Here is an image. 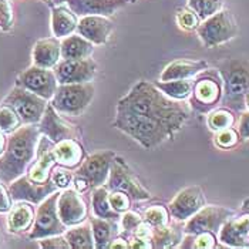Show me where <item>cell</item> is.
I'll use <instances>...</instances> for the list:
<instances>
[{"label":"cell","instance_id":"47","mask_svg":"<svg viewBox=\"0 0 249 249\" xmlns=\"http://www.w3.org/2000/svg\"><path fill=\"white\" fill-rule=\"evenodd\" d=\"M130 248H153L151 247V242L148 239H141V238H137V236H133V241L130 242Z\"/></svg>","mask_w":249,"mask_h":249},{"label":"cell","instance_id":"3","mask_svg":"<svg viewBox=\"0 0 249 249\" xmlns=\"http://www.w3.org/2000/svg\"><path fill=\"white\" fill-rule=\"evenodd\" d=\"M218 73L222 78L221 103L231 111H245L249 94V60L227 58L219 63Z\"/></svg>","mask_w":249,"mask_h":249},{"label":"cell","instance_id":"7","mask_svg":"<svg viewBox=\"0 0 249 249\" xmlns=\"http://www.w3.org/2000/svg\"><path fill=\"white\" fill-rule=\"evenodd\" d=\"M198 36L207 47H216L238 36V24L233 15L227 9H221L208 19L199 23Z\"/></svg>","mask_w":249,"mask_h":249},{"label":"cell","instance_id":"31","mask_svg":"<svg viewBox=\"0 0 249 249\" xmlns=\"http://www.w3.org/2000/svg\"><path fill=\"white\" fill-rule=\"evenodd\" d=\"M64 238L67 239L71 249H93L94 248V238L90 225H80L70 231H66Z\"/></svg>","mask_w":249,"mask_h":249},{"label":"cell","instance_id":"28","mask_svg":"<svg viewBox=\"0 0 249 249\" xmlns=\"http://www.w3.org/2000/svg\"><path fill=\"white\" fill-rule=\"evenodd\" d=\"M90 227L93 231L94 238V248H107V245L118 236V224L115 219H106V218H91Z\"/></svg>","mask_w":249,"mask_h":249},{"label":"cell","instance_id":"46","mask_svg":"<svg viewBox=\"0 0 249 249\" xmlns=\"http://www.w3.org/2000/svg\"><path fill=\"white\" fill-rule=\"evenodd\" d=\"M238 133L241 140H249V111H242V115L239 118Z\"/></svg>","mask_w":249,"mask_h":249},{"label":"cell","instance_id":"29","mask_svg":"<svg viewBox=\"0 0 249 249\" xmlns=\"http://www.w3.org/2000/svg\"><path fill=\"white\" fill-rule=\"evenodd\" d=\"M35 222V212L30 204L21 202L16 207L10 208V213L7 216V228L12 233L26 232Z\"/></svg>","mask_w":249,"mask_h":249},{"label":"cell","instance_id":"36","mask_svg":"<svg viewBox=\"0 0 249 249\" xmlns=\"http://www.w3.org/2000/svg\"><path fill=\"white\" fill-rule=\"evenodd\" d=\"M142 219L147 224H150L153 228L164 227V225L170 224V211H168V208H165L162 205H153L144 211Z\"/></svg>","mask_w":249,"mask_h":249},{"label":"cell","instance_id":"27","mask_svg":"<svg viewBox=\"0 0 249 249\" xmlns=\"http://www.w3.org/2000/svg\"><path fill=\"white\" fill-rule=\"evenodd\" d=\"M184 238V228L177 225H164L157 227L151 231L150 242L153 248H177Z\"/></svg>","mask_w":249,"mask_h":249},{"label":"cell","instance_id":"10","mask_svg":"<svg viewBox=\"0 0 249 249\" xmlns=\"http://www.w3.org/2000/svg\"><path fill=\"white\" fill-rule=\"evenodd\" d=\"M4 104H9L15 108V111L20 117L24 124H37L44 114L47 107V100L37 96L23 87L16 86L9 96L4 98Z\"/></svg>","mask_w":249,"mask_h":249},{"label":"cell","instance_id":"32","mask_svg":"<svg viewBox=\"0 0 249 249\" xmlns=\"http://www.w3.org/2000/svg\"><path fill=\"white\" fill-rule=\"evenodd\" d=\"M164 94L173 100H187L192 91V80H170L154 83Z\"/></svg>","mask_w":249,"mask_h":249},{"label":"cell","instance_id":"43","mask_svg":"<svg viewBox=\"0 0 249 249\" xmlns=\"http://www.w3.org/2000/svg\"><path fill=\"white\" fill-rule=\"evenodd\" d=\"M13 26V10L7 0H0V29L3 32L10 30Z\"/></svg>","mask_w":249,"mask_h":249},{"label":"cell","instance_id":"11","mask_svg":"<svg viewBox=\"0 0 249 249\" xmlns=\"http://www.w3.org/2000/svg\"><path fill=\"white\" fill-rule=\"evenodd\" d=\"M232 215H235V212L230 208L218 205H204L190 219H187V224L184 225V232L192 235H196L199 232L216 233Z\"/></svg>","mask_w":249,"mask_h":249},{"label":"cell","instance_id":"30","mask_svg":"<svg viewBox=\"0 0 249 249\" xmlns=\"http://www.w3.org/2000/svg\"><path fill=\"white\" fill-rule=\"evenodd\" d=\"M91 205H93L94 215L98 218L115 219V221L121 218V213L113 210L110 199H108V190L104 185L94 188L93 196H91Z\"/></svg>","mask_w":249,"mask_h":249},{"label":"cell","instance_id":"44","mask_svg":"<svg viewBox=\"0 0 249 249\" xmlns=\"http://www.w3.org/2000/svg\"><path fill=\"white\" fill-rule=\"evenodd\" d=\"M40 247L46 249H69L70 245L67 242V239L64 236L54 235V236H49V238H43L40 241Z\"/></svg>","mask_w":249,"mask_h":249},{"label":"cell","instance_id":"25","mask_svg":"<svg viewBox=\"0 0 249 249\" xmlns=\"http://www.w3.org/2000/svg\"><path fill=\"white\" fill-rule=\"evenodd\" d=\"M78 16L74 15L69 7L57 6L52 10V30L54 37L64 38L77 30Z\"/></svg>","mask_w":249,"mask_h":249},{"label":"cell","instance_id":"51","mask_svg":"<svg viewBox=\"0 0 249 249\" xmlns=\"http://www.w3.org/2000/svg\"><path fill=\"white\" fill-rule=\"evenodd\" d=\"M64 1H66V0H53V3H54L56 6H60V4L64 3Z\"/></svg>","mask_w":249,"mask_h":249},{"label":"cell","instance_id":"2","mask_svg":"<svg viewBox=\"0 0 249 249\" xmlns=\"http://www.w3.org/2000/svg\"><path fill=\"white\" fill-rule=\"evenodd\" d=\"M40 130L36 124L19 127L9 137L6 148L0 155V181L10 184L26 173L36 155Z\"/></svg>","mask_w":249,"mask_h":249},{"label":"cell","instance_id":"8","mask_svg":"<svg viewBox=\"0 0 249 249\" xmlns=\"http://www.w3.org/2000/svg\"><path fill=\"white\" fill-rule=\"evenodd\" d=\"M107 188H110L111 191L125 192L131 198V201H147L151 198L150 191L144 188L125 160L118 155H115L113 160L107 179Z\"/></svg>","mask_w":249,"mask_h":249},{"label":"cell","instance_id":"49","mask_svg":"<svg viewBox=\"0 0 249 249\" xmlns=\"http://www.w3.org/2000/svg\"><path fill=\"white\" fill-rule=\"evenodd\" d=\"M4 148H6V137H4L3 131H0V155L3 154Z\"/></svg>","mask_w":249,"mask_h":249},{"label":"cell","instance_id":"39","mask_svg":"<svg viewBox=\"0 0 249 249\" xmlns=\"http://www.w3.org/2000/svg\"><path fill=\"white\" fill-rule=\"evenodd\" d=\"M216 242H218V239H216L213 232H199L196 235H192L191 248L213 249L218 247Z\"/></svg>","mask_w":249,"mask_h":249},{"label":"cell","instance_id":"24","mask_svg":"<svg viewBox=\"0 0 249 249\" xmlns=\"http://www.w3.org/2000/svg\"><path fill=\"white\" fill-rule=\"evenodd\" d=\"M61 57L57 37L41 38L33 47V63L43 69H54Z\"/></svg>","mask_w":249,"mask_h":249},{"label":"cell","instance_id":"12","mask_svg":"<svg viewBox=\"0 0 249 249\" xmlns=\"http://www.w3.org/2000/svg\"><path fill=\"white\" fill-rule=\"evenodd\" d=\"M16 86L23 87L46 100H52V97L56 93L58 83L52 69H43L33 64L32 67L20 73Z\"/></svg>","mask_w":249,"mask_h":249},{"label":"cell","instance_id":"13","mask_svg":"<svg viewBox=\"0 0 249 249\" xmlns=\"http://www.w3.org/2000/svg\"><path fill=\"white\" fill-rule=\"evenodd\" d=\"M38 130H40V134L46 135L54 144L63 140H69V138L78 140V141L81 138V130L74 124L61 118L52 104H47L44 114L38 123Z\"/></svg>","mask_w":249,"mask_h":249},{"label":"cell","instance_id":"42","mask_svg":"<svg viewBox=\"0 0 249 249\" xmlns=\"http://www.w3.org/2000/svg\"><path fill=\"white\" fill-rule=\"evenodd\" d=\"M120 219H121V228L125 233H133L135 228L142 222V218L137 212L130 211V210L123 212V216Z\"/></svg>","mask_w":249,"mask_h":249},{"label":"cell","instance_id":"33","mask_svg":"<svg viewBox=\"0 0 249 249\" xmlns=\"http://www.w3.org/2000/svg\"><path fill=\"white\" fill-rule=\"evenodd\" d=\"M207 123H208V127L211 128L212 131L216 133L219 130L233 127L235 115L230 108H218V110H213V111L210 113Z\"/></svg>","mask_w":249,"mask_h":249},{"label":"cell","instance_id":"20","mask_svg":"<svg viewBox=\"0 0 249 249\" xmlns=\"http://www.w3.org/2000/svg\"><path fill=\"white\" fill-rule=\"evenodd\" d=\"M135 0H66L67 7L80 18L83 16H113L115 12Z\"/></svg>","mask_w":249,"mask_h":249},{"label":"cell","instance_id":"22","mask_svg":"<svg viewBox=\"0 0 249 249\" xmlns=\"http://www.w3.org/2000/svg\"><path fill=\"white\" fill-rule=\"evenodd\" d=\"M208 69L207 61H194V60H174L162 70L160 80L170 81V80H192L199 73Z\"/></svg>","mask_w":249,"mask_h":249},{"label":"cell","instance_id":"18","mask_svg":"<svg viewBox=\"0 0 249 249\" xmlns=\"http://www.w3.org/2000/svg\"><path fill=\"white\" fill-rule=\"evenodd\" d=\"M218 241L231 248H249V213L244 212L241 216L232 215L221 227Z\"/></svg>","mask_w":249,"mask_h":249},{"label":"cell","instance_id":"1","mask_svg":"<svg viewBox=\"0 0 249 249\" xmlns=\"http://www.w3.org/2000/svg\"><path fill=\"white\" fill-rule=\"evenodd\" d=\"M188 118V104L167 97L155 84L141 80L118 100L113 125L145 150H154L173 140Z\"/></svg>","mask_w":249,"mask_h":249},{"label":"cell","instance_id":"52","mask_svg":"<svg viewBox=\"0 0 249 249\" xmlns=\"http://www.w3.org/2000/svg\"><path fill=\"white\" fill-rule=\"evenodd\" d=\"M247 108H248V110H249V94H248V96H247Z\"/></svg>","mask_w":249,"mask_h":249},{"label":"cell","instance_id":"15","mask_svg":"<svg viewBox=\"0 0 249 249\" xmlns=\"http://www.w3.org/2000/svg\"><path fill=\"white\" fill-rule=\"evenodd\" d=\"M56 191H58V188L52 181V178L47 182L38 184V182L32 181L27 175L19 177L18 179L10 182V187H9V194L12 199L27 201L32 204H40L43 199H46L49 195H52Z\"/></svg>","mask_w":249,"mask_h":249},{"label":"cell","instance_id":"16","mask_svg":"<svg viewBox=\"0 0 249 249\" xmlns=\"http://www.w3.org/2000/svg\"><path fill=\"white\" fill-rule=\"evenodd\" d=\"M57 211L61 222L66 227H74L87 219L89 210L77 190L66 188L61 194H58Z\"/></svg>","mask_w":249,"mask_h":249},{"label":"cell","instance_id":"35","mask_svg":"<svg viewBox=\"0 0 249 249\" xmlns=\"http://www.w3.org/2000/svg\"><path fill=\"white\" fill-rule=\"evenodd\" d=\"M188 7L198 15L199 19L205 20L222 9V0H188Z\"/></svg>","mask_w":249,"mask_h":249},{"label":"cell","instance_id":"26","mask_svg":"<svg viewBox=\"0 0 249 249\" xmlns=\"http://www.w3.org/2000/svg\"><path fill=\"white\" fill-rule=\"evenodd\" d=\"M61 57L66 60H78L91 56L94 50V44L80 35H70L60 41Z\"/></svg>","mask_w":249,"mask_h":249},{"label":"cell","instance_id":"17","mask_svg":"<svg viewBox=\"0 0 249 249\" xmlns=\"http://www.w3.org/2000/svg\"><path fill=\"white\" fill-rule=\"evenodd\" d=\"M205 205V196L199 187L194 185L179 191L168 205L170 215L175 221H187Z\"/></svg>","mask_w":249,"mask_h":249},{"label":"cell","instance_id":"5","mask_svg":"<svg viewBox=\"0 0 249 249\" xmlns=\"http://www.w3.org/2000/svg\"><path fill=\"white\" fill-rule=\"evenodd\" d=\"M94 91L96 89L91 81L58 84L50 104L60 114L80 115L91 104Z\"/></svg>","mask_w":249,"mask_h":249},{"label":"cell","instance_id":"50","mask_svg":"<svg viewBox=\"0 0 249 249\" xmlns=\"http://www.w3.org/2000/svg\"><path fill=\"white\" fill-rule=\"evenodd\" d=\"M242 211L249 213V199H247V201L244 202V205H242Z\"/></svg>","mask_w":249,"mask_h":249},{"label":"cell","instance_id":"4","mask_svg":"<svg viewBox=\"0 0 249 249\" xmlns=\"http://www.w3.org/2000/svg\"><path fill=\"white\" fill-rule=\"evenodd\" d=\"M114 157L115 153L110 150L97 151L84 157L81 164L73 173V184L77 191L86 192L107 184Z\"/></svg>","mask_w":249,"mask_h":249},{"label":"cell","instance_id":"38","mask_svg":"<svg viewBox=\"0 0 249 249\" xmlns=\"http://www.w3.org/2000/svg\"><path fill=\"white\" fill-rule=\"evenodd\" d=\"M177 23L182 30L191 32V30H196L201 19L198 18V15L190 9V7H182L177 12Z\"/></svg>","mask_w":249,"mask_h":249},{"label":"cell","instance_id":"40","mask_svg":"<svg viewBox=\"0 0 249 249\" xmlns=\"http://www.w3.org/2000/svg\"><path fill=\"white\" fill-rule=\"evenodd\" d=\"M50 178L57 185L58 190H66L73 182V173H70L69 168H64L57 164V167H53Z\"/></svg>","mask_w":249,"mask_h":249},{"label":"cell","instance_id":"19","mask_svg":"<svg viewBox=\"0 0 249 249\" xmlns=\"http://www.w3.org/2000/svg\"><path fill=\"white\" fill-rule=\"evenodd\" d=\"M53 148H54V142H52L46 135L38 138V145L36 148L37 160L35 161V164L30 167V170L27 173V177L32 181L38 182V184L50 181L52 170L57 164Z\"/></svg>","mask_w":249,"mask_h":249},{"label":"cell","instance_id":"37","mask_svg":"<svg viewBox=\"0 0 249 249\" xmlns=\"http://www.w3.org/2000/svg\"><path fill=\"white\" fill-rule=\"evenodd\" d=\"M239 141H241V137H239L238 130H235L232 127L216 131L215 137H213L215 145L222 150H231V148L236 147L239 144Z\"/></svg>","mask_w":249,"mask_h":249},{"label":"cell","instance_id":"45","mask_svg":"<svg viewBox=\"0 0 249 249\" xmlns=\"http://www.w3.org/2000/svg\"><path fill=\"white\" fill-rule=\"evenodd\" d=\"M12 208V196L4 188L3 182L0 181V212L10 211Z\"/></svg>","mask_w":249,"mask_h":249},{"label":"cell","instance_id":"14","mask_svg":"<svg viewBox=\"0 0 249 249\" xmlns=\"http://www.w3.org/2000/svg\"><path fill=\"white\" fill-rule=\"evenodd\" d=\"M54 76L58 84L91 81L97 73V63L91 57L66 60L63 58L54 67Z\"/></svg>","mask_w":249,"mask_h":249},{"label":"cell","instance_id":"41","mask_svg":"<svg viewBox=\"0 0 249 249\" xmlns=\"http://www.w3.org/2000/svg\"><path fill=\"white\" fill-rule=\"evenodd\" d=\"M108 199H110L113 210L120 213L128 211L131 207V198L123 191H113L111 194H108Z\"/></svg>","mask_w":249,"mask_h":249},{"label":"cell","instance_id":"23","mask_svg":"<svg viewBox=\"0 0 249 249\" xmlns=\"http://www.w3.org/2000/svg\"><path fill=\"white\" fill-rule=\"evenodd\" d=\"M53 153H54V158L58 165L69 168V170L77 168L86 157L84 148L81 147L80 141L71 140V138L56 142Z\"/></svg>","mask_w":249,"mask_h":249},{"label":"cell","instance_id":"34","mask_svg":"<svg viewBox=\"0 0 249 249\" xmlns=\"http://www.w3.org/2000/svg\"><path fill=\"white\" fill-rule=\"evenodd\" d=\"M21 124V120L15 111L13 107H10L9 104L1 103L0 104V131L12 134L13 131H16Z\"/></svg>","mask_w":249,"mask_h":249},{"label":"cell","instance_id":"48","mask_svg":"<svg viewBox=\"0 0 249 249\" xmlns=\"http://www.w3.org/2000/svg\"><path fill=\"white\" fill-rule=\"evenodd\" d=\"M107 248H130V244H128V241H125L124 238H118V236H115L114 239L107 245Z\"/></svg>","mask_w":249,"mask_h":249},{"label":"cell","instance_id":"21","mask_svg":"<svg viewBox=\"0 0 249 249\" xmlns=\"http://www.w3.org/2000/svg\"><path fill=\"white\" fill-rule=\"evenodd\" d=\"M114 30V23L106 16H83L78 20L77 32L93 44H106Z\"/></svg>","mask_w":249,"mask_h":249},{"label":"cell","instance_id":"9","mask_svg":"<svg viewBox=\"0 0 249 249\" xmlns=\"http://www.w3.org/2000/svg\"><path fill=\"white\" fill-rule=\"evenodd\" d=\"M57 199L58 191H56L38 204L30 239H43L66 232V225L61 222L58 216Z\"/></svg>","mask_w":249,"mask_h":249},{"label":"cell","instance_id":"6","mask_svg":"<svg viewBox=\"0 0 249 249\" xmlns=\"http://www.w3.org/2000/svg\"><path fill=\"white\" fill-rule=\"evenodd\" d=\"M222 100V78L218 70H204L195 80H192V91L190 96V107L194 111L207 114Z\"/></svg>","mask_w":249,"mask_h":249}]
</instances>
